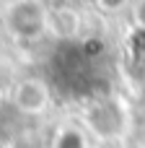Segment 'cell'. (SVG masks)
I'll return each mask as SVG.
<instances>
[{
  "label": "cell",
  "instance_id": "cell-1",
  "mask_svg": "<svg viewBox=\"0 0 145 148\" xmlns=\"http://www.w3.org/2000/svg\"><path fill=\"white\" fill-rule=\"evenodd\" d=\"M8 21L18 36H39L47 26V13L36 3H21V5H13Z\"/></svg>",
  "mask_w": 145,
  "mask_h": 148
},
{
  "label": "cell",
  "instance_id": "cell-2",
  "mask_svg": "<svg viewBox=\"0 0 145 148\" xmlns=\"http://www.w3.org/2000/svg\"><path fill=\"white\" fill-rule=\"evenodd\" d=\"M13 101H16V107H18L21 112H26V114H39V112L47 107V101H49V88H47V83L39 81V78H26V81H21V83L16 86Z\"/></svg>",
  "mask_w": 145,
  "mask_h": 148
},
{
  "label": "cell",
  "instance_id": "cell-3",
  "mask_svg": "<svg viewBox=\"0 0 145 148\" xmlns=\"http://www.w3.org/2000/svg\"><path fill=\"white\" fill-rule=\"evenodd\" d=\"M109 109H112V104H99V107L91 109V114H88L91 127H93L99 135H104V138H112V135H119V133H122V117H119V114L112 117Z\"/></svg>",
  "mask_w": 145,
  "mask_h": 148
},
{
  "label": "cell",
  "instance_id": "cell-4",
  "mask_svg": "<svg viewBox=\"0 0 145 148\" xmlns=\"http://www.w3.org/2000/svg\"><path fill=\"white\" fill-rule=\"evenodd\" d=\"M47 23L52 26V31H54V34H60V36H70V34H75V31H78V26H80V18H78L73 10L62 8V10H54V13H49Z\"/></svg>",
  "mask_w": 145,
  "mask_h": 148
},
{
  "label": "cell",
  "instance_id": "cell-5",
  "mask_svg": "<svg viewBox=\"0 0 145 148\" xmlns=\"http://www.w3.org/2000/svg\"><path fill=\"white\" fill-rule=\"evenodd\" d=\"M54 148H86V140L78 130H60L57 133V140Z\"/></svg>",
  "mask_w": 145,
  "mask_h": 148
},
{
  "label": "cell",
  "instance_id": "cell-6",
  "mask_svg": "<svg viewBox=\"0 0 145 148\" xmlns=\"http://www.w3.org/2000/svg\"><path fill=\"white\" fill-rule=\"evenodd\" d=\"M122 148H145V127H135L122 135Z\"/></svg>",
  "mask_w": 145,
  "mask_h": 148
},
{
  "label": "cell",
  "instance_id": "cell-7",
  "mask_svg": "<svg viewBox=\"0 0 145 148\" xmlns=\"http://www.w3.org/2000/svg\"><path fill=\"white\" fill-rule=\"evenodd\" d=\"M135 21L145 29V3H138V5H135Z\"/></svg>",
  "mask_w": 145,
  "mask_h": 148
}]
</instances>
